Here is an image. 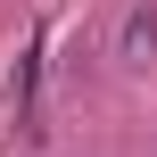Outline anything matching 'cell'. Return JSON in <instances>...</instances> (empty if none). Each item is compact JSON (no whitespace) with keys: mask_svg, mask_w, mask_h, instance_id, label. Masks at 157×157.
Here are the masks:
<instances>
[{"mask_svg":"<svg viewBox=\"0 0 157 157\" xmlns=\"http://www.w3.org/2000/svg\"><path fill=\"white\" fill-rule=\"evenodd\" d=\"M116 58H124V66H149V58H157V0H132V8H124Z\"/></svg>","mask_w":157,"mask_h":157,"instance_id":"cell-1","label":"cell"},{"mask_svg":"<svg viewBox=\"0 0 157 157\" xmlns=\"http://www.w3.org/2000/svg\"><path fill=\"white\" fill-rule=\"evenodd\" d=\"M33 83H41V33L25 41V58H17V83H8V108H17V124H33Z\"/></svg>","mask_w":157,"mask_h":157,"instance_id":"cell-2","label":"cell"}]
</instances>
